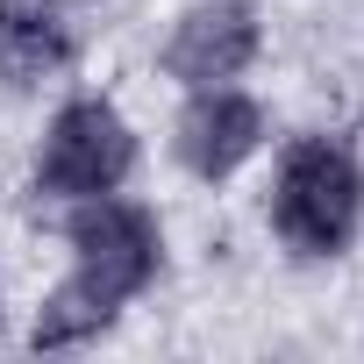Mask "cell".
<instances>
[{
	"instance_id": "6da1fadb",
	"label": "cell",
	"mask_w": 364,
	"mask_h": 364,
	"mask_svg": "<svg viewBox=\"0 0 364 364\" xmlns=\"http://www.w3.org/2000/svg\"><path fill=\"white\" fill-rule=\"evenodd\" d=\"M72 279L36 307V328L29 343L36 350H79L93 343L164 264V229L150 208L122 200V193H100V200H79L72 215Z\"/></svg>"
},
{
	"instance_id": "7a4b0ae2",
	"label": "cell",
	"mask_w": 364,
	"mask_h": 364,
	"mask_svg": "<svg viewBox=\"0 0 364 364\" xmlns=\"http://www.w3.org/2000/svg\"><path fill=\"white\" fill-rule=\"evenodd\" d=\"M364 222V164L336 136H300L272 178V229L293 257H343Z\"/></svg>"
},
{
	"instance_id": "3957f363",
	"label": "cell",
	"mask_w": 364,
	"mask_h": 364,
	"mask_svg": "<svg viewBox=\"0 0 364 364\" xmlns=\"http://www.w3.org/2000/svg\"><path fill=\"white\" fill-rule=\"evenodd\" d=\"M136 171V129L122 122L114 100L100 93H79L50 114L43 129V150H36V193L50 200H100V193H122Z\"/></svg>"
},
{
	"instance_id": "277c9868",
	"label": "cell",
	"mask_w": 364,
	"mask_h": 364,
	"mask_svg": "<svg viewBox=\"0 0 364 364\" xmlns=\"http://www.w3.org/2000/svg\"><path fill=\"white\" fill-rule=\"evenodd\" d=\"M257 43H264V29H257L250 0H193V8L171 22L164 72L186 93L193 86H229V79H243L257 65Z\"/></svg>"
},
{
	"instance_id": "5b68a950",
	"label": "cell",
	"mask_w": 364,
	"mask_h": 364,
	"mask_svg": "<svg viewBox=\"0 0 364 364\" xmlns=\"http://www.w3.org/2000/svg\"><path fill=\"white\" fill-rule=\"evenodd\" d=\"M171 150L193 178L215 186V178L243 171L264 150V107L250 93H236V86H193V100L171 122Z\"/></svg>"
},
{
	"instance_id": "8992f818",
	"label": "cell",
	"mask_w": 364,
	"mask_h": 364,
	"mask_svg": "<svg viewBox=\"0 0 364 364\" xmlns=\"http://www.w3.org/2000/svg\"><path fill=\"white\" fill-rule=\"evenodd\" d=\"M72 65V15L65 0H0V79L43 86Z\"/></svg>"
}]
</instances>
